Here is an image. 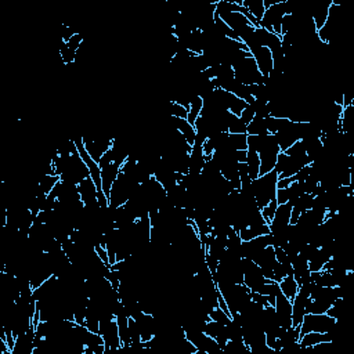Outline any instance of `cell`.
Wrapping results in <instances>:
<instances>
[{"label": "cell", "instance_id": "1", "mask_svg": "<svg viewBox=\"0 0 354 354\" xmlns=\"http://www.w3.org/2000/svg\"><path fill=\"white\" fill-rule=\"evenodd\" d=\"M277 180H278V173L277 170H271L266 175L259 176L258 179L252 181V188L254 191V200L256 205L260 210L269 205L273 200H275L277 194Z\"/></svg>", "mask_w": 354, "mask_h": 354}, {"label": "cell", "instance_id": "2", "mask_svg": "<svg viewBox=\"0 0 354 354\" xmlns=\"http://www.w3.org/2000/svg\"><path fill=\"white\" fill-rule=\"evenodd\" d=\"M338 327V321L329 317L327 313L324 314H313L307 313L304 315L303 321L300 324V335L307 332H334Z\"/></svg>", "mask_w": 354, "mask_h": 354}, {"label": "cell", "instance_id": "3", "mask_svg": "<svg viewBox=\"0 0 354 354\" xmlns=\"http://www.w3.org/2000/svg\"><path fill=\"white\" fill-rule=\"evenodd\" d=\"M83 143H85L86 150L91 156V159L99 164L101 156L110 148H112L114 139H108V137H86V136H83Z\"/></svg>", "mask_w": 354, "mask_h": 354}, {"label": "cell", "instance_id": "4", "mask_svg": "<svg viewBox=\"0 0 354 354\" xmlns=\"http://www.w3.org/2000/svg\"><path fill=\"white\" fill-rule=\"evenodd\" d=\"M291 210H292L291 204H282L277 206L274 217L269 224L270 234H277L279 231H284L291 224Z\"/></svg>", "mask_w": 354, "mask_h": 354}, {"label": "cell", "instance_id": "5", "mask_svg": "<svg viewBox=\"0 0 354 354\" xmlns=\"http://www.w3.org/2000/svg\"><path fill=\"white\" fill-rule=\"evenodd\" d=\"M252 57L254 58V62L258 65V70L260 71V74L267 78L269 74L273 71V55L271 51L267 47H256L253 50H250Z\"/></svg>", "mask_w": 354, "mask_h": 354}, {"label": "cell", "instance_id": "6", "mask_svg": "<svg viewBox=\"0 0 354 354\" xmlns=\"http://www.w3.org/2000/svg\"><path fill=\"white\" fill-rule=\"evenodd\" d=\"M122 169V165L118 162H111L104 168H101V183H103V191L107 195V198L110 197L111 188L114 185L115 180L118 179V176Z\"/></svg>", "mask_w": 354, "mask_h": 354}, {"label": "cell", "instance_id": "7", "mask_svg": "<svg viewBox=\"0 0 354 354\" xmlns=\"http://www.w3.org/2000/svg\"><path fill=\"white\" fill-rule=\"evenodd\" d=\"M335 332H336V331H334V332H324V334H323V332H307V334L300 335V347H302V350H304L311 349L315 344L324 343V342L332 343Z\"/></svg>", "mask_w": 354, "mask_h": 354}, {"label": "cell", "instance_id": "8", "mask_svg": "<svg viewBox=\"0 0 354 354\" xmlns=\"http://www.w3.org/2000/svg\"><path fill=\"white\" fill-rule=\"evenodd\" d=\"M78 190H79L80 201L83 202L85 206L97 205V187H95L94 181L91 180V177L82 180L78 184Z\"/></svg>", "mask_w": 354, "mask_h": 354}, {"label": "cell", "instance_id": "9", "mask_svg": "<svg viewBox=\"0 0 354 354\" xmlns=\"http://www.w3.org/2000/svg\"><path fill=\"white\" fill-rule=\"evenodd\" d=\"M331 3H332V2H321V3H317V5L311 9V11H310L311 21H313V24H314V28L317 32L325 25V22L328 20V11L329 7H331Z\"/></svg>", "mask_w": 354, "mask_h": 354}, {"label": "cell", "instance_id": "10", "mask_svg": "<svg viewBox=\"0 0 354 354\" xmlns=\"http://www.w3.org/2000/svg\"><path fill=\"white\" fill-rule=\"evenodd\" d=\"M170 122L173 123L176 129L179 130L181 136L187 140V143L192 147L195 143V136H197V132H195L194 125L188 123L187 119H181V118H175V116H170Z\"/></svg>", "mask_w": 354, "mask_h": 354}, {"label": "cell", "instance_id": "11", "mask_svg": "<svg viewBox=\"0 0 354 354\" xmlns=\"http://www.w3.org/2000/svg\"><path fill=\"white\" fill-rule=\"evenodd\" d=\"M60 176H50V175H43L40 177L39 183H38V187L34 194L36 195H49L51 192V190L54 188V185L60 181Z\"/></svg>", "mask_w": 354, "mask_h": 354}, {"label": "cell", "instance_id": "12", "mask_svg": "<svg viewBox=\"0 0 354 354\" xmlns=\"http://www.w3.org/2000/svg\"><path fill=\"white\" fill-rule=\"evenodd\" d=\"M278 286L281 292L289 300H294V298L298 294V291H299V285L295 281L294 275H286L285 278L281 279L278 282Z\"/></svg>", "mask_w": 354, "mask_h": 354}, {"label": "cell", "instance_id": "13", "mask_svg": "<svg viewBox=\"0 0 354 354\" xmlns=\"http://www.w3.org/2000/svg\"><path fill=\"white\" fill-rule=\"evenodd\" d=\"M246 166H248V173H249L250 180L253 181L260 176V158L259 154L253 150H248L246 155Z\"/></svg>", "mask_w": 354, "mask_h": 354}, {"label": "cell", "instance_id": "14", "mask_svg": "<svg viewBox=\"0 0 354 354\" xmlns=\"http://www.w3.org/2000/svg\"><path fill=\"white\" fill-rule=\"evenodd\" d=\"M329 259H331V254L324 248H318L315 250L314 256L309 260V270L310 271H321Z\"/></svg>", "mask_w": 354, "mask_h": 354}, {"label": "cell", "instance_id": "15", "mask_svg": "<svg viewBox=\"0 0 354 354\" xmlns=\"http://www.w3.org/2000/svg\"><path fill=\"white\" fill-rule=\"evenodd\" d=\"M241 5L244 6L245 9L249 11L250 14L253 15L254 18L260 22V20L263 18L266 11L263 0H242Z\"/></svg>", "mask_w": 354, "mask_h": 354}, {"label": "cell", "instance_id": "16", "mask_svg": "<svg viewBox=\"0 0 354 354\" xmlns=\"http://www.w3.org/2000/svg\"><path fill=\"white\" fill-rule=\"evenodd\" d=\"M267 126H266L265 118H259L254 116L253 119L250 120V123L246 126V135L248 136H263L267 135Z\"/></svg>", "mask_w": 354, "mask_h": 354}, {"label": "cell", "instance_id": "17", "mask_svg": "<svg viewBox=\"0 0 354 354\" xmlns=\"http://www.w3.org/2000/svg\"><path fill=\"white\" fill-rule=\"evenodd\" d=\"M202 108H204V100H202V97H201V95H195V97H192L190 101L188 116H187L188 123L194 125L195 120L200 118L201 112H202Z\"/></svg>", "mask_w": 354, "mask_h": 354}, {"label": "cell", "instance_id": "18", "mask_svg": "<svg viewBox=\"0 0 354 354\" xmlns=\"http://www.w3.org/2000/svg\"><path fill=\"white\" fill-rule=\"evenodd\" d=\"M229 143L231 148L235 151L248 150V135H230L229 133Z\"/></svg>", "mask_w": 354, "mask_h": 354}, {"label": "cell", "instance_id": "19", "mask_svg": "<svg viewBox=\"0 0 354 354\" xmlns=\"http://www.w3.org/2000/svg\"><path fill=\"white\" fill-rule=\"evenodd\" d=\"M246 126L244 122L241 120L240 116L231 115V119L229 123V133L230 135H246Z\"/></svg>", "mask_w": 354, "mask_h": 354}, {"label": "cell", "instance_id": "20", "mask_svg": "<svg viewBox=\"0 0 354 354\" xmlns=\"http://www.w3.org/2000/svg\"><path fill=\"white\" fill-rule=\"evenodd\" d=\"M209 318L216 321V323H220V324H223V325H227L230 321H231V317H230L226 311H223V310L220 309V307H215L213 310H210Z\"/></svg>", "mask_w": 354, "mask_h": 354}, {"label": "cell", "instance_id": "21", "mask_svg": "<svg viewBox=\"0 0 354 354\" xmlns=\"http://www.w3.org/2000/svg\"><path fill=\"white\" fill-rule=\"evenodd\" d=\"M224 327L226 325L220 324V323H216V321H213V319H209V321H206V323H205L204 332L208 335V336H210V338H216V336L219 335L220 331L224 328Z\"/></svg>", "mask_w": 354, "mask_h": 354}, {"label": "cell", "instance_id": "22", "mask_svg": "<svg viewBox=\"0 0 354 354\" xmlns=\"http://www.w3.org/2000/svg\"><path fill=\"white\" fill-rule=\"evenodd\" d=\"M277 206H278L277 200H273L271 202H269V205H266L265 208L260 210V213H262V216H263V219H265V221L267 223V224H270V223H271V220H273V217H274Z\"/></svg>", "mask_w": 354, "mask_h": 354}, {"label": "cell", "instance_id": "23", "mask_svg": "<svg viewBox=\"0 0 354 354\" xmlns=\"http://www.w3.org/2000/svg\"><path fill=\"white\" fill-rule=\"evenodd\" d=\"M169 112H170V116L181 118V119H187V116H188V110H187L185 107H183L181 104L175 103V101H170Z\"/></svg>", "mask_w": 354, "mask_h": 354}, {"label": "cell", "instance_id": "24", "mask_svg": "<svg viewBox=\"0 0 354 354\" xmlns=\"http://www.w3.org/2000/svg\"><path fill=\"white\" fill-rule=\"evenodd\" d=\"M273 273H274V281L275 282H279L281 279L286 277V271H285V267L278 262H275L274 266H273Z\"/></svg>", "mask_w": 354, "mask_h": 354}, {"label": "cell", "instance_id": "25", "mask_svg": "<svg viewBox=\"0 0 354 354\" xmlns=\"http://www.w3.org/2000/svg\"><path fill=\"white\" fill-rule=\"evenodd\" d=\"M83 36L80 35V34H75V35L72 36L68 42H67V45L70 46L71 49L72 50H75V51H78L80 49V46L83 45Z\"/></svg>", "mask_w": 354, "mask_h": 354}, {"label": "cell", "instance_id": "26", "mask_svg": "<svg viewBox=\"0 0 354 354\" xmlns=\"http://www.w3.org/2000/svg\"><path fill=\"white\" fill-rule=\"evenodd\" d=\"M240 118H241V120L244 122L245 125H249L250 120H252L254 118L253 107H252V105H248V107H246V108H245V110L242 111V114L240 115Z\"/></svg>", "mask_w": 354, "mask_h": 354}, {"label": "cell", "instance_id": "27", "mask_svg": "<svg viewBox=\"0 0 354 354\" xmlns=\"http://www.w3.org/2000/svg\"><path fill=\"white\" fill-rule=\"evenodd\" d=\"M250 299H252V302L260 304V306H263V307L270 306L269 300H267V296L263 294H259V292H250Z\"/></svg>", "mask_w": 354, "mask_h": 354}, {"label": "cell", "instance_id": "28", "mask_svg": "<svg viewBox=\"0 0 354 354\" xmlns=\"http://www.w3.org/2000/svg\"><path fill=\"white\" fill-rule=\"evenodd\" d=\"M202 152H204L206 160L212 159V155L215 152V145H213V143H212L209 139L206 140L204 144H202Z\"/></svg>", "mask_w": 354, "mask_h": 354}, {"label": "cell", "instance_id": "29", "mask_svg": "<svg viewBox=\"0 0 354 354\" xmlns=\"http://www.w3.org/2000/svg\"><path fill=\"white\" fill-rule=\"evenodd\" d=\"M246 155H248V150L235 151V159L238 164H245L246 162Z\"/></svg>", "mask_w": 354, "mask_h": 354}, {"label": "cell", "instance_id": "30", "mask_svg": "<svg viewBox=\"0 0 354 354\" xmlns=\"http://www.w3.org/2000/svg\"><path fill=\"white\" fill-rule=\"evenodd\" d=\"M343 107H349V105H354V94L353 93H343Z\"/></svg>", "mask_w": 354, "mask_h": 354}]
</instances>
